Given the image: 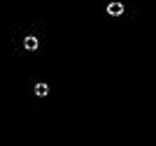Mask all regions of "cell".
<instances>
[{
  "mask_svg": "<svg viewBox=\"0 0 156 146\" xmlns=\"http://www.w3.org/2000/svg\"><path fill=\"white\" fill-rule=\"evenodd\" d=\"M26 49L35 51V49H37V39H35V37H26Z\"/></svg>",
  "mask_w": 156,
  "mask_h": 146,
  "instance_id": "3",
  "label": "cell"
},
{
  "mask_svg": "<svg viewBox=\"0 0 156 146\" xmlns=\"http://www.w3.org/2000/svg\"><path fill=\"white\" fill-rule=\"evenodd\" d=\"M47 93H49V86H47V83H35V95L37 97H44Z\"/></svg>",
  "mask_w": 156,
  "mask_h": 146,
  "instance_id": "2",
  "label": "cell"
},
{
  "mask_svg": "<svg viewBox=\"0 0 156 146\" xmlns=\"http://www.w3.org/2000/svg\"><path fill=\"white\" fill-rule=\"evenodd\" d=\"M121 12H124V5H121V2H110V5H107V14H110V16H119Z\"/></svg>",
  "mask_w": 156,
  "mask_h": 146,
  "instance_id": "1",
  "label": "cell"
}]
</instances>
